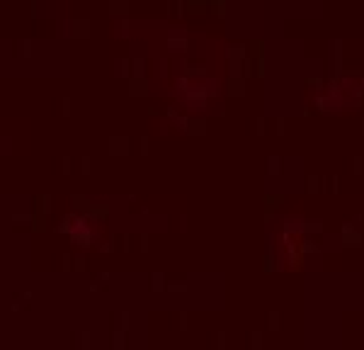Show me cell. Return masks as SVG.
Masks as SVG:
<instances>
[{
	"mask_svg": "<svg viewBox=\"0 0 364 350\" xmlns=\"http://www.w3.org/2000/svg\"><path fill=\"white\" fill-rule=\"evenodd\" d=\"M221 80L204 66H185L175 78V95L192 110H204L219 97Z\"/></svg>",
	"mask_w": 364,
	"mask_h": 350,
	"instance_id": "cell-1",
	"label": "cell"
},
{
	"mask_svg": "<svg viewBox=\"0 0 364 350\" xmlns=\"http://www.w3.org/2000/svg\"><path fill=\"white\" fill-rule=\"evenodd\" d=\"M364 83L355 75H343V78L333 80L326 88L318 90V102L326 105V107H345L350 102H357L362 95Z\"/></svg>",
	"mask_w": 364,
	"mask_h": 350,
	"instance_id": "cell-2",
	"label": "cell"
},
{
	"mask_svg": "<svg viewBox=\"0 0 364 350\" xmlns=\"http://www.w3.org/2000/svg\"><path fill=\"white\" fill-rule=\"evenodd\" d=\"M66 231L70 233V238L80 243H92L100 236V224L87 214H73L66 221Z\"/></svg>",
	"mask_w": 364,
	"mask_h": 350,
	"instance_id": "cell-3",
	"label": "cell"
}]
</instances>
